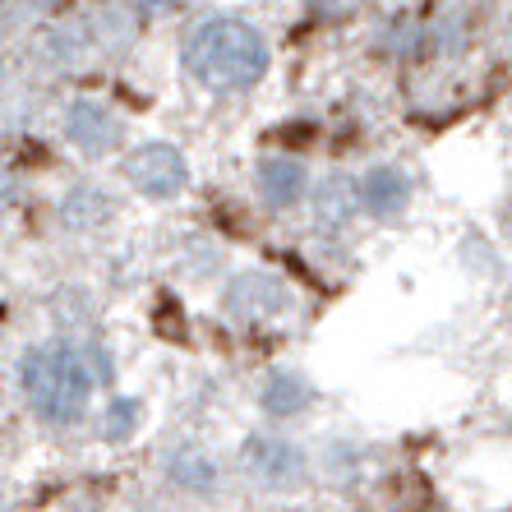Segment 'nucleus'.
Returning <instances> with one entry per match:
<instances>
[{
  "mask_svg": "<svg viewBox=\"0 0 512 512\" xmlns=\"http://www.w3.org/2000/svg\"><path fill=\"white\" fill-rule=\"evenodd\" d=\"M268 60V37L236 14H213L185 37V74L208 93H250Z\"/></svg>",
  "mask_w": 512,
  "mask_h": 512,
  "instance_id": "1",
  "label": "nucleus"
},
{
  "mask_svg": "<svg viewBox=\"0 0 512 512\" xmlns=\"http://www.w3.org/2000/svg\"><path fill=\"white\" fill-rule=\"evenodd\" d=\"M19 388H24L28 406L37 416L65 425V420H79L88 411L97 374L79 346L42 342L19 360Z\"/></svg>",
  "mask_w": 512,
  "mask_h": 512,
  "instance_id": "2",
  "label": "nucleus"
},
{
  "mask_svg": "<svg viewBox=\"0 0 512 512\" xmlns=\"http://www.w3.org/2000/svg\"><path fill=\"white\" fill-rule=\"evenodd\" d=\"M120 171L143 199H176L190 185V167H185L180 148H171V143H143L120 162Z\"/></svg>",
  "mask_w": 512,
  "mask_h": 512,
  "instance_id": "3",
  "label": "nucleus"
},
{
  "mask_svg": "<svg viewBox=\"0 0 512 512\" xmlns=\"http://www.w3.org/2000/svg\"><path fill=\"white\" fill-rule=\"evenodd\" d=\"M120 134H125V125H120V116L107 107V102L79 97V102H70V111H65V139H70L79 153H88V157L116 153Z\"/></svg>",
  "mask_w": 512,
  "mask_h": 512,
  "instance_id": "4",
  "label": "nucleus"
},
{
  "mask_svg": "<svg viewBox=\"0 0 512 512\" xmlns=\"http://www.w3.org/2000/svg\"><path fill=\"white\" fill-rule=\"evenodd\" d=\"M259 194L268 208H291L296 199H305V167L296 157H268L259 162Z\"/></svg>",
  "mask_w": 512,
  "mask_h": 512,
  "instance_id": "5",
  "label": "nucleus"
},
{
  "mask_svg": "<svg viewBox=\"0 0 512 512\" xmlns=\"http://www.w3.org/2000/svg\"><path fill=\"white\" fill-rule=\"evenodd\" d=\"M406 199H411V180H406L397 167H379V171H370V176L360 180V203H365L374 217L402 213Z\"/></svg>",
  "mask_w": 512,
  "mask_h": 512,
  "instance_id": "6",
  "label": "nucleus"
},
{
  "mask_svg": "<svg viewBox=\"0 0 512 512\" xmlns=\"http://www.w3.org/2000/svg\"><path fill=\"white\" fill-rule=\"evenodd\" d=\"M305 383L300 379H291V374H277L273 383H268V393H263V406L268 411H277V416H291V411H300L305 406Z\"/></svg>",
  "mask_w": 512,
  "mask_h": 512,
  "instance_id": "7",
  "label": "nucleus"
},
{
  "mask_svg": "<svg viewBox=\"0 0 512 512\" xmlns=\"http://www.w3.org/2000/svg\"><path fill=\"white\" fill-rule=\"evenodd\" d=\"M93 213L107 217V199H102L93 185H84V190H74L70 199H65V222H70V227H93Z\"/></svg>",
  "mask_w": 512,
  "mask_h": 512,
  "instance_id": "8",
  "label": "nucleus"
},
{
  "mask_svg": "<svg viewBox=\"0 0 512 512\" xmlns=\"http://www.w3.org/2000/svg\"><path fill=\"white\" fill-rule=\"evenodd\" d=\"M10 199H14V185H10V176H5V171H0V213H5V208H10Z\"/></svg>",
  "mask_w": 512,
  "mask_h": 512,
  "instance_id": "9",
  "label": "nucleus"
},
{
  "mask_svg": "<svg viewBox=\"0 0 512 512\" xmlns=\"http://www.w3.org/2000/svg\"><path fill=\"white\" fill-rule=\"evenodd\" d=\"M143 5H162V0H143Z\"/></svg>",
  "mask_w": 512,
  "mask_h": 512,
  "instance_id": "10",
  "label": "nucleus"
}]
</instances>
